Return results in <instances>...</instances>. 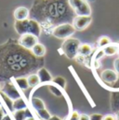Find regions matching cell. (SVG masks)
I'll use <instances>...</instances> for the list:
<instances>
[{"mask_svg":"<svg viewBox=\"0 0 119 120\" xmlns=\"http://www.w3.org/2000/svg\"><path fill=\"white\" fill-rule=\"evenodd\" d=\"M15 30L20 35L31 33L37 37L41 34V26L39 22L33 19H27L23 20H16L14 23Z\"/></svg>","mask_w":119,"mask_h":120,"instance_id":"cell-1","label":"cell"},{"mask_svg":"<svg viewBox=\"0 0 119 120\" xmlns=\"http://www.w3.org/2000/svg\"><path fill=\"white\" fill-rule=\"evenodd\" d=\"M80 45L81 43L78 39L68 38L63 42L61 45V51L69 59H74L78 54V48Z\"/></svg>","mask_w":119,"mask_h":120,"instance_id":"cell-2","label":"cell"},{"mask_svg":"<svg viewBox=\"0 0 119 120\" xmlns=\"http://www.w3.org/2000/svg\"><path fill=\"white\" fill-rule=\"evenodd\" d=\"M76 16H90L91 8L86 0H68Z\"/></svg>","mask_w":119,"mask_h":120,"instance_id":"cell-3","label":"cell"},{"mask_svg":"<svg viewBox=\"0 0 119 120\" xmlns=\"http://www.w3.org/2000/svg\"><path fill=\"white\" fill-rule=\"evenodd\" d=\"M74 25L70 23H63L58 25L52 30V35L58 39H68L75 32Z\"/></svg>","mask_w":119,"mask_h":120,"instance_id":"cell-4","label":"cell"},{"mask_svg":"<svg viewBox=\"0 0 119 120\" xmlns=\"http://www.w3.org/2000/svg\"><path fill=\"white\" fill-rule=\"evenodd\" d=\"M37 43H38V37L31 33L22 34L19 38V45L28 50H31Z\"/></svg>","mask_w":119,"mask_h":120,"instance_id":"cell-5","label":"cell"},{"mask_svg":"<svg viewBox=\"0 0 119 120\" xmlns=\"http://www.w3.org/2000/svg\"><path fill=\"white\" fill-rule=\"evenodd\" d=\"M2 92H4L8 97H9L12 101H15L19 98H21V93L20 91L17 90L15 85L12 83V81H7L3 85V87L0 89Z\"/></svg>","mask_w":119,"mask_h":120,"instance_id":"cell-6","label":"cell"},{"mask_svg":"<svg viewBox=\"0 0 119 120\" xmlns=\"http://www.w3.org/2000/svg\"><path fill=\"white\" fill-rule=\"evenodd\" d=\"M91 20V16H76L74 19L73 25L76 30H83L89 27Z\"/></svg>","mask_w":119,"mask_h":120,"instance_id":"cell-7","label":"cell"},{"mask_svg":"<svg viewBox=\"0 0 119 120\" xmlns=\"http://www.w3.org/2000/svg\"><path fill=\"white\" fill-rule=\"evenodd\" d=\"M101 79H102V81L112 84L117 81L118 79V74L115 72V70H112V69H105L102 72L101 74Z\"/></svg>","mask_w":119,"mask_h":120,"instance_id":"cell-8","label":"cell"},{"mask_svg":"<svg viewBox=\"0 0 119 120\" xmlns=\"http://www.w3.org/2000/svg\"><path fill=\"white\" fill-rule=\"evenodd\" d=\"M30 11L28 8L24 7H19L15 9L14 11V18L16 20H23L27 19L29 18Z\"/></svg>","mask_w":119,"mask_h":120,"instance_id":"cell-9","label":"cell"},{"mask_svg":"<svg viewBox=\"0 0 119 120\" xmlns=\"http://www.w3.org/2000/svg\"><path fill=\"white\" fill-rule=\"evenodd\" d=\"M37 75L39 77L40 79V84L42 83H48V82H52V77L49 74V72L45 68H42L37 71Z\"/></svg>","mask_w":119,"mask_h":120,"instance_id":"cell-10","label":"cell"},{"mask_svg":"<svg viewBox=\"0 0 119 120\" xmlns=\"http://www.w3.org/2000/svg\"><path fill=\"white\" fill-rule=\"evenodd\" d=\"M31 116H32V114H31L28 108L13 112V117L15 120H25L26 118L31 117Z\"/></svg>","mask_w":119,"mask_h":120,"instance_id":"cell-11","label":"cell"},{"mask_svg":"<svg viewBox=\"0 0 119 120\" xmlns=\"http://www.w3.org/2000/svg\"><path fill=\"white\" fill-rule=\"evenodd\" d=\"M31 50H32V53L35 56H37V57H42V56H44L45 54H46V47H45V45H43L42 44H39V43H37Z\"/></svg>","mask_w":119,"mask_h":120,"instance_id":"cell-12","label":"cell"},{"mask_svg":"<svg viewBox=\"0 0 119 120\" xmlns=\"http://www.w3.org/2000/svg\"><path fill=\"white\" fill-rule=\"evenodd\" d=\"M14 81L21 90H25L29 88L28 80H27V78H25V77H18V78H15Z\"/></svg>","mask_w":119,"mask_h":120,"instance_id":"cell-13","label":"cell"},{"mask_svg":"<svg viewBox=\"0 0 119 120\" xmlns=\"http://www.w3.org/2000/svg\"><path fill=\"white\" fill-rule=\"evenodd\" d=\"M102 51H103L105 56H110L115 55L118 52V47H117L116 44H110L109 45H107L104 48H102Z\"/></svg>","mask_w":119,"mask_h":120,"instance_id":"cell-14","label":"cell"},{"mask_svg":"<svg viewBox=\"0 0 119 120\" xmlns=\"http://www.w3.org/2000/svg\"><path fill=\"white\" fill-rule=\"evenodd\" d=\"M31 105H32L33 108L34 109L35 112L46 108L44 102L39 98H31Z\"/></svg>","mask_w":119,"mask_h":120,"instance_id":"cell-15","label":"cell"},{"mask_svg":"<svg viewBox=\"0 0 119 120\" xmlns=\"http://www.w3.org/2000/svg\"><path fill=\"white\" fill-rule=\"evenodd\" d=\"M91 52H92V47H91V45H88V44H81L78 48V54L80 56H87L91 54Z\"/></svg>","mask_w":119,"mask_h":120,"instance_id":"cell-16","label":"cell"},{"mask_svg":"<svg viewBox=\"0 0 119 120\" xmlns=\"http://www.w3.org/2000/svg\"><path fill=\"white\" fill-rule=\"evenodd\" d=\"M26 108H27V105L21 97L13 101V112L18 111V110H23V109H26Z\"/></svg>","mask_w":119,"mask_h":120,"instance_id":"cell-17","label":"cell"},{"mask_svg":"<svg viewBox=\"0 0 119 120\" xmlns=\"http://www.w3.org/2000/svg\"><path fill=\"white\" fill-rule=\"evenodd\" d=\"M27 80H28V84L29 87L34 88L36 86H38L40 84V79L37 74H31L27 77Z\"/></svg>","mask_w":119,"mask_h":120,"instance_id":"cell-18","label":"cell"},{"mask_svg":"<svg viewBox=\"0 0 119 120\" xmlns=\"http://www.w3.org/2000/svg\"><path fill=\"white\" fill-rule=\"evenodd\" d=\"M110 44H112V42L108 36H102L98 41V46L100 48H104L105 46L109 45Z\"/></svg>","mask_w":119,"mask_h":120,"instance_id":"cell-19","label":"cell"},{"mask_svg":"<svg viewBox=\"0 0 119 120\" xmlns=\"http://www.w3.org/2000/svg\"><path fill=\"white\" fill-rule=\"evenodd\" d=\"M38 117L40 118V120H48L52 116L49 114V112L45 108V109H42L40 111H37L36 112Z\"/></svg>","mask_w":119,"mask_h":120,"instance_id":"cell-20","label":"cell"},{"mask_svg":"<svg viewBox=\"0 0 119 120\" xmlns=\"http://www.w3.org/2000/svg\"><path fill=\"white\" fill-rule=\"evenodd\" d=\"M52 82L55 83V84H57V85H59L60 87L62 88V89H65V87H66V79L63 77L58 76V77L54 78L52 79Z\"/></svg>","mask_w":119,"mask_h":120,"instance_id":"cell-21","label":"cell"},{"mask_svg":"<svg viewBox=\"0 0 119 120\" xmlns=\"http://www.w3.org/2000/svg\"><path fill=\"white\" fill-rule=\"evenodd\" d=\"M48 89H49V90H50L54 95H56V96H60V95H61L60 90L58 88H56L55 86H53V85H48Z\"/></svg>","mask_w":119,"mask_h":120,"instance_id":"cell-22","label":"cell"},{"mask_svg":"<svg viewBox=\"0 0 119 120\" xmlns=\"http://www.w3.org/2000/svg\"><path fill=\"white\" fill-rule=\"evenodd\" d=\"M79 118H80V115H79V113L76 112V111H74V112L71 114L69 120H79Z\"/></svg>","mask_w":119,"mask_h":120,"instance_id":"cell-23","label":"cell"},{"mask_svg":"<svg viewBox=\"0 0 119 120\" xmlns=\"http://www.w3.org/2000/svg\"><path fill=\"white\" fill-rule=\"evenodd\" d=\"M102 115L101 114H93L89 116V119L90 120H102Z\"/></svg>","mask_w":119,"mask_h":120,"instance_id":"cell-24","label":"cell"},{"mask_svg":"<svg viewBox=\"0 0 119 120\" xmlns=\"http://www.w3.org/2000/svg\"><path fill=\"white\" fill-rule=\"evenodd\" d=\"M114 68H115V72L119 75V57L115 60V62H114Z\"/></svg>","mask_w":119,"mask_h":120,"instance_id":"cell-25","label":"cell"},{"mask_svg":"<svg viewBox=\"0 0 119 120\" xmlns=\"http://www.w3.org/2000/svg\"><path fill=\"white\" fill-rule=\"evenodd\" d=\"M102 120H116V119H115V116L109 114V115H106V116H102Z\"/></svg>","mask_w":119,"mask_h":120,"instance_id":"cell-26","label":"cell"},{"mask_svg":"<svg viewBox=\"0 0 119 120\" xmlns=\"http://www.w3.org/2000/svg\"><path fill=\"white\" fill-rule=\"evenodd\" d=\"M79 120H90L89 119V116L88 115H86V114H82V115H80V118Z\"/></svg>","mask_w":119,"mask_h":120,"instance_id":"cell-27","label":"cell"},{"mask_svg":"<svg viewBox=\"0 0 119 120\" xmlns=\"http://www.w3.org/2000/svg\"><path fill=\"white\" fill-rule=\"evenodd\" d=\"M6 114H5V112H4V110L3 109H1L0 110V120H2V118L4 117V116H5Z\"/></svg>","mask_w":119,"mask_h":120,"instance_id":"cell-28","label":"cell"},{"mask_svg":"<svg viewBox=\"0 0 119 120\" xmlns=\"http://www.w3.org/2000/svg\"><path fill=\"white\" fill-rule=\"evenodd\" d=\"M48 120H61V119H60V117H58L57 116H52Z\"/></svg>","mask_w":119,"mask_h":120,"instance_id":"cell-29","label":"cell"},{"mask_svg":"<svg viewBox=\"0 0 119 120\" xmlns=\"http://www.w3.org/2000/svg\"><path fill=\"white\" fill-rule=\"evenodd\" d=\"M2 120H11V118L9 117V116H8V115H5V116H4V117L2 118Z\"/></svg>","mask_w":119,"mask_h":120,"instance_id":"cell-30","label":"cell"},{"mask_svg":"<svg viewBox=\"0 0 119 120\" xmlns=\"http://www.w3.org/2000/svg\"><path fill=\"white\" fill-rule=\"evenodd\" d=\"M115 119L116 120H119V111L116 113V115H115Z\"/></svg>","mask_w":119,"mask_h":120,"instance_id":"cell-31","label":"cell"},{"mask_svg":"<svg viewBox=\"0 0 119 120\" xmlns=\"http://www.w3.org/2000/svg\"><path fill=\"white\" fill-rule=\"evenodd\" d=\"M25 120H35L33 116H31V117H28V118H26Z\"/></svg>","mask_w":119,"mask_h":120,"instance_id":"cell-32","label":"cell"}]
</instances>
